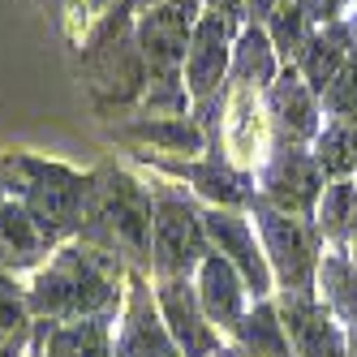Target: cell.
<instances>
[{"instance_id":"1","label":"cell","mask_w":357,"mask_h":357,"mask_svg":"<svg viewBox=\"0 0 357 357\" xmlns=\"http://www.w3.org/2000/svg\"><path fill=\"white\" fill-rule=\"evenodd\" d=\"M121 280H125V267L116 254L95 250L86 241L61 245L52 254V263L39 267V275L26 289L31 319H52V323L108 319V323H116Z\"/></svg>"},{"instance_id":"2","label":"cell","mask_w":357,"mask_h":357,"mask_svg":"<svg viewBox=\"0 0 357 357\" xmlns=\"http://www.w3.org/2000/svg\"><path fill=\"white\" fill-rule=\"evenodd\" d=\"M151 224H155V202L142 181L112 164L95 168L86 176V207L78 237L95 250L125 254V259L151 263Z\"/></svg>"},{"instance_id":"3","label":"cell","mask_w":357,"mask_h":357,"mask_svg":"<svg viewBox=\"0 0 357 357\" xmlns=\"http://www.w3.org/2000/svg\"><path fill=\"white\" fill-rule=\"evenodd\" d=\"M0 181L5 194H13L26 215L39 224L47 241H65L82 228V207H86V176H78L65 164H47L35 155H5L0 160Z\"/></svg>"},{"instance_id":"4","label":"cell","mask_w":357,"mask_h":357,"mask_svg":"<svg viewBox=\"0 0 357 357\" xmlns=\"http://www.w3.org/2000/svg\"><path fill=\"white\" fill-rule=\"evenodd\" d=\"M82 78L99 104H130V99L146 95V61L138 52L130 5L112 9L95 26L82 52Z\"/></svg>"},{"instance_id":"5","label":"cell","mask_w":357,"mask_h":357,"mask_svg":"<svg viewBox=\"0 0 357 357\" xmlns=\"http://www.w3.org/2000/svg\"><path fill=\"white\" fill-rule=\"evenodd\" d=\"M250 215H254V233L263 241V254L271 263V275L280 289H301V293H314V280H319V259H323V233L314 220L305 215H289V211H275L263 194H254L250 202Z\"/></svg>"},{"instance_id":"6","label":"cell","mask_w":357,"mask_h":357,"mask_svg":"<svg viewBox=\"0 0 357 357\" xmlns=\"http://www.w3.org/2000/svg\"><path fill=\"white\" fill-rule=\"evenodd\" d=\"M198 17H202V0H160V5L138 13L134 39L146 61V86H185L181 69Z\"/></svg>"},{"instance_id":"7","label":"cell","mask_w":357,"mask_h":357,"mask_svg":"<svg viewBox=\"0 0 357 357\" xmlns=\"http://www.w3.org/2000/svg\"><path fill=\"white\" fill-rule=\"evenodd\" d=\"M151 202H155V224H151V267H155V275L198 271V263L211 254L202 211L181 190H168V185L151 190Z\"/></svg>"},{"instance_id":"8","label":"cell","mask_w":357,"mask_h":357,"mask_svg":"<svg viewBox=\"0 0 357 357\" xmlns=\"http://www.w3.org/2000/svg\"><path fill=\"white\" fill-rule=\"evenodd\" d=\"M259 181H263L259 194L271 202L275 211H289V215L314 220L319 198H323V190H327V172H323V164L314 160V151L280 142L271 155H267Z\"/></svg>"},{"instance_id":"9","label":"cell","mask_w":357,"mask_h":357,"mask_svg":"<svg viewBox=\"0 0 357 357\" xmlns=\"http://www.w3.org/2000/svg\"><path fill=\"white\" fill-rule=\"evenodd\" d=\"M275 305H280V323L289 331L293 357H349L344 323L327 310L319 293L280 289Z\"/></svg>"},{"instance_id":"10","label":"cell","mask_w":357,"mask_h":357,"mask_svg":"<svg viewBox=\"0 0 357 357\" xmlns=\"http://www.w3.org/2000/svg\"><path fill=\"white\" fill-rule=\"evenodd\" d=\"M202 224H207L211 250L224 254V259L241 271L250 297H254V301L271 297L275 275H271V263H267V254H263V241L254 237V224H250L241 211H233V207H211V211H202Z\"/></svg>"},{"instance_id":"11","label":"cell","mask_w":357,"mask_h":357,"mask_svg":"<svg viewBox=\"0 0 357 357\" xmlns=\"http://www.w3.org/2000/svg\"><path fill=\"white\" fill-rule=\"evenodd\" d=\"M233 26H237V17H228L220 9H202L190 52H185V69H181L190 99H207L224 91V78L233 69Z\"/></svg>"},{"instance_id":"12","label":"cell","mask_w":357,"mask_h":357,"mask_svg":"<svg viewBox=\"0 0 357 357\" xmlns=\"http://www.w3.org/2000/svg\"><path fill=\"white\" fill-rule=\"evenodd\" d=\"M155 305H160L164 327H168V336H172V344H176L181 357H211V353L224 349L220 331L207 323V314H202L198 289L190 284V275H160Z\"/></svg>"},{"instance_id":"13","label":"cell","mask_w":357,"mask_h":357,"mask_svg":"<svg viewBox=\"0 0 357 357\" xmlns=\"http://www.w3.org/2000/svg\"><path fill=\"white\" fill-rule=\"evenodd\" d=\"M267 112H271L280 142H289V146L314 142L319 130H323V104H319V95L305 86L297 65H284L275 73V82L267 86Z\"/></svg>"},{"instance_id":"14","label":"cell","mask_w":357,"mask_h":357,"mask_svg":"<svg viewBox=\"0 0 357 357\" xmlns=\"http://www.w3.org/2000/svg\"><path fill=\"white\" fill-rule=\"evenodd\" d=\"M194 289H198V305H202V314H207V323L215 331L233 336L245 319V297H250L241 271L228 263L224 254H207V259L198 263V284Z\"/></svg>"},{"instance_id":"15","label":"cell","mask_w":357,"mask_h":357,"mask_svg":"<svg viewBox=\"0 0 357 357\" xmlns=\"http://www.w3.org/2000/svg\"><path fill=\"white\" fill-rule=\"evenodd\" d=\"M112 353L116 357H181L164 327L160 305L151 301L146 280L134 275V293H130V310H125V323L112 336Z\"/></svg>"},{"instance_id":"16","label":"cell","mask_w":357,"mask_h":357,"mask_svg":"<svg viewBox=\"0 0 357 357\" xmlns=\"http://www.w3.org/2000/svg\"><path fill=\"white\" fill-rule=\"evenodd\" d=\"M31 357H112V323L108 319H73V323L39 319L31 336Z\"/></svg>"},{"instance_id":"17","label":"cell","mask_w":357,"mask_h":357,"mask_svg":"<svg viewBox=\"0 0 357 357\" xmlns=\"http://www.w3.org/2000/svg\"><path fill=\"white\" fill-rule=\"evenodd\" d=\"M349 52H353V39H349V22H327V26H314L310 43H305V52L297 61V73L305 78L314 95H323L331 82L340 78V69L349 65Z\"/></svg>"},{"instance_id":"18","label":"cell","mask_w":357,"mask_h":357,"mask_svg":"<svg viewBox=\"0 0 357 357\" xmlns=\"http://www.w3.org/2000/svg\"><path fill=\"white\" fill-rule=\"evenodd\" d=\"M47 241L39 233V224L26 215V207L13 198L0 207V271H26V267H39V259H47Z\"/></svg>"},{"instance_id":"19","label":"cell","mask_w":357,"mask_h":357,"mask_svg":"<svg viewBox=\"0 0 357 357\" xmlns=\"http://www.w3.org/2000/svg\"><path fill=\"white\" fill-rule=\"evenodd\" d=\"M176 172L181 176H190L194 181V190L202 194V198H211L215 207H233V211H241V207H250L254 202V181L241 172V168H233L228 160H220V155H211V160H194V164H176Z\"/></svg>"},{"instance_id":"20","label":"cell","mask_w":357,"mask_h":357,"mask_svg":"<svg viewBox=\"0 0 357 357\" xmlns=\"http://www.w3.org/2000/svg\"><path fill=\"white\" fill-rule=\"evenodd\" d=\"M224 138L228 151H233L237 164H254L267 151V121L259 112V99H254V86H237L233 91V104H224Z\"/></svg>"},{"instance_id":"21","label":"cell","mask_w":357,"mask_h":357,"mask_svg":"<svg viewBox=\"0 0 357 357\" xmlns=\"http://www.w3.org/2000/svg\"><path fill=\"white\" fill-rule=\"evenodd\" d=\"M314 293L323 297V305H327V310L336 314L344 327L357 323V267H353V259H349L344 245H323Z\"/></svg>"},{"instance_id":"22","label":"cell","mask_w":357,"mask_h":357,"mask_svg":"<svg viewBox=\"0 0 357 357\" xmlns=\"http://www.w3.org/2000/svg\"><path fill=\"white\" fill-rule=\"evenodd\" d=\"M237 344L245 357H293V344H289V331L280 323V305L271 297L254 301V310H245L241 327L233 331Z\"/></svg>"},{"instance_id":"23","label":"cell","mask_w":357,"mask_h":357,"mask_svg":"<svg viewBox=\"0 0 357 357\" xmlns=\"http://www.w3.org/2000/svg\"><path fill=\"white\" fill-rule=\"evenodd\" d=\"M314 224L327 245H344L357 237V185L349 181V176H340V181H327L323 198H319V211H314Z\"/></svg>"},{"instance_id":"24","label":"cell","mask_w":357,"mask_h":357,"mask_svg":"<svg viewBox=\"0 0 357 357\" xmlns=\"http://www.w3.org/2000/svg\"><path fill=\"white\" fill-rule=\"evenodd\" d=\"M237 78V86H271L275 73H280V56L267 39L263 26H245L233 43V69H228Z\"/></svg>"},{"instance_id":"25","label":"cell","mask_w":357,"mask_h":357,"mask_svg":"<svg viewBox=\"0 0 357 357\" xmlns=\"http://www.w3.org/2000/svg\"><path fill=\"white\" fill-rule=\"evenodd\" d=\"M31 336H35V323H31L26 289H17L13 275L0 271V357H26Z\"/></svg>"},{"instance_id":"26","label":"cell","mask_w":357,"mask_h":357,"mask_svg":"<svg viewBox=\"0 0 357 357\" xmlns=\"http://www.w3.org/2000/svg\"><path fill=\"white\" fill-rule=\"evenodd\" d=\"M310 35H314V22L305 17L301 0H280V5L267 13V39H271L275 56L284 61V65H297L301 61Z\"/></svg>"},{"instance_id":"27","label":"cell","mask_w":357,"mask_h":357,"mask_svg":"<svg viewBox=\"0 0 357 357\" xmlns=\"http://www.w3.org/2000/svg\"><path fill=\"white\" fill-rule=\"evenodd\" d=\"M314 160L331 181L357 172V121H323V130L314 138Z\"/></svg>"},{"instance_id":"28","label":"cell","mask_w":357,"mask_h":357,"mask_svg":"<svg viewBox=\"0 0 357 357\" xmlns=\"http://www.w3.org/2000/svg\"><path fill=\"white\" fill-rule=\"evenodd\" d=\"M130 134L151 142V146H164V151H176V155H198L207 151V138H202L198 121L194 116H160V121H138L130 125Z\"/></svg>"},{"instance_id":"29","label":"cell","mask_w":357,"mask_h":357,"mask_svg":"<svg viewBox=\"0 0 357 357\" xmlns=\"http://www.w3.org/2000/svg\"><path fill=\"white\" fill-rule=\"evenodd\" d=\"M319 104H323L327 121H357V61H349L340 69V78L319 95Z\"/></svg>"},{"instance_id":"30","label":"cell","mask_w":357,"mask_h":357,"mask_svg":"<svg viewBox=\"0 0 357 357\" xmlns=\"http://www.w3.org/2000/svg\"><path fill=\"white\" fill-rule=\"evenodd\" d=\"M301 9H305V17H310L314 26H327V22H336V17H340L344 0H301Z\"/></svg>"},{"instance_id":"31","label":"cell","mask_w":357,"mask_h":357,"mask_svg":"<svg viewBox=\"0 0 357 357\" xmlns=\"http://www.w3.org/2000/svg\"><path fill=\"white\" fill-rule=\"evenodd\" d=\"M211 9H220V13H228V17H241V5L245 0H207Z\"/></svg>"},{"instance_id":"32","label":"cell","mask_w":357,"mask_h":357,"mask_svg":"<svg viewBox=\"0 0 357 357\" xmlns=\"http://www.w3.org/2000/svg\"><path fill=\"white\" fill-rule=\"evenodd\" d=\"M349 39H353V52H349V61H357V9L349 13Z\"/></svg>"},{"instance_id":"33","label":"cell","mask_w":357,"mask_h":357,"mask_svg":"<svg viewBox=\"0 0 357 357\" xmlns=\"http://www.w3.org/2000/svg\"><path fill=\"white\" fill-rule=\"evenodd\" d=\"M344 340H349V357H357V323L344 327Z\"/></svg>"},{"instance_id":"34","label":"cell","mask_w":357,"mask_h":357,"mask_svg":"<svg viewBox=\"0 0 357 357\" xmlns=\"http://www.w3.org/2000/svg\"><path fill=\"white\" fill-rule=\"evenodd\" d=\"M151 5H160V0H130V9H151Z\"/></svg>"},{"instance_id":"35","label":"cell","mask_w":357,"mask_h":357,"mask_svg":"<svg viewBox=\"0 0 357 357\" xmlns=\"http://www.w3.org/2000/svg\"><path fill=\"white\" fill-rule=\"evenodd\" d=\"M349 259H353V267H357V237L349 241Z\"/></svg>"},{"instance_id":"36","label":"cell","mask_w":357,"mask_h":357,"mask_svg":"<svg viewBox=\"0 0 357 357\" xmlns=\"http://www.w3.org/2000/svg\"><path fill=\"white\" fill-rule=\"evenodd\" d=\"M91 5H95V9H108V5H116V0H91Z\"/></svg>"},{"instance_id":"37","label":"cell","mask_w":357,"mask_h":357,"mask_svg":"<svg viewBox=\"0 0 357 357\" xmlns=\"http://www.w3.org/2000/svg\"><path fill=\"white\" fill-rule=\"evenodd\" d=\"M211 357H233V349H220V353H211Z\"/></svg>"},{"instance_id":"38","label":"cell","mask_w":357,"mask_h":357,"mask_svg":"<svg viewBox=\"0 0 357 357\" xmlns=\"http://www.w3.org/2000/svg\"><path fill=\"white\" fill-rule=\"evenodd\" d=\"M0 207H5V181H0Z\"/></svg>"},{"instance_id":"39","label":"cell","mask_w":357,"mask_h":357,"mask_svg":"<svg viewBox=\"0 0 357 357\" xmlns=\"http://www.w3.org/2000/svg\"><path fill=\"white\" fill-rule=\"evenodd\" d=\"M344 5H357V0H344Z\"/></svg>"}]
</instances>
